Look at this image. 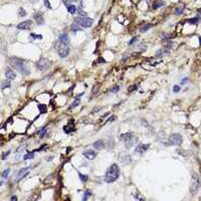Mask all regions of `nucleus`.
Segmentation results:
<instances>
[{"mask_svg":"<svg viewBox=\"0 0 201 201\" xmlns=\"http://www.w3.org/2000/svg\"><path fill=\"white\" fill-rule=\"evenodd\" d=\"M8 62L10 65V67H13L14 70H16L17 71H19L22 75H29L30 70H29V67H28L27 62H24L23 59H18V57H10L8 59Z\"/></svg>","mask_w":201,"mask_h":201,"instance_id":"obj_1","label":"nucleus"},{"mask_svg":"<svg viewBox=\"0 0 201 201\" xmlns=\"http://www.w3.org/2000/svg\"><path fill=\"white\" fill-rule=\"evenodd\" d=\"M119 176H120V167L118 164L114 163L108 168L107 172L105 175V181L107 183H113L116 180H118Z\"/></svg>","mask_w":201,"mask_h":201,"instance_id":"obj_2","label":"nucleus"},{"mask_svg":"<svg viewBox=\"0 0 201 201\" xmlns=\"http://www.w3.org/2000/svg\"><path fill=\"white\" fill-rule=\"evenodd\" d=\"M119 139L121 140L122 142L125 144V147L126 148H131L133 147L135 144L138 141V139L136 138V137L134 136L132 133H124V134H121L120 137H119Z\"/></svg>","mask_w":201,"mask_h":201,"instance_id":"obj_3","label":"nucleus"},{"mask_svg":"<svg viewBox=\"0 0 201 201\" xmlns=\"http://www.w3.org/2000/svg\"><path fill=\"white\" fill-rule=\"evenodd\" d=\"M55 49H56L57 54L60 57H67L68 54H70V44L68 43H65V42L60 41L57 39L56 43H55Z\"/></svg>","mask_w":201,"mask_h":201,"instance_id":"obj_4","label":"nucleus"},{"mask_svg":"<svg viewBox=\"0 0 201 201\" xmlns=\"http://www.w3.org/2000/svg\"><path fill=\"white\" fill-rule=\"evenodd\" d=\"M75 22L76 24L81 26L83 28H88V27H91L92 25L94 20H92V18L87 17V16H78V17L75 18Z\"/></svg>","mask_w":201,"mask_h":201,"instance_id":"obj_5","label":"nucleus"},{"mask_svg":"<svg viewBox=\"0 0 201 201\" xmlns=\"http://www.w3.org/2000/svg\"><path fill=\"white\" fill-rule=\"evenodd\" d=\"M200 185H201V180L199 176H198L196 173H194L192 175V181H191V185H190V192H191L192 195L196 194L197 191L199 190Z\"/></svg>","mask_w":201,"mask_h":201,"instance_id":"obj_6","label":"nucleus"},{"mask_svg":"<svg viewBox=\"0 0 201 201\" xmlns=\"http://www.w3.org/2000/svg\"><path fill=\"white\" fill-rule=\"evenodd\" d=\"M35 65H36V68H37L38 70L44 71V70H46L47 68L50 67V65H51V62H50L49 59H47L41 57L40 59L37 60V62L35 63Z\"/></svg>","mask_w":201,"mask_h":201,"instance_id":"obj_7","label":"nucleus"},{"mask_svg":"<svg viewBox=\"0 0 201 201\" xmlns=\"http://www.w3.org/2000/svg\"><path fill=\"white\" fill-rule=\"evenodd\" d=\"M182 141H183V139L180 134H172L168 139V144L171 146H180Z\"/></svg>","mask_w":201,"mask_h":201,"instance_id":"obj_8","label":"nucleus"},{"mask_svg":"<svg viewBox=\"0 0 201 201\" xmlns=\"http://www.w3.org/2000/svg\"><path fill=\"white\" fill-rule=\"evenodd\" d=\"M149 148H150V144H139L138 146L135 148V153H138V154L142 155L144 154Z\"/></svg>","mask_w":201,"mask_h":201,"instance_id":"obj_9","label":"nucleus"},{"mask_svg":"<svg viewBox=\"0 0 201 201\" xmlns=\"http://www.w3.org/2000/svg\"><path fill=\"white\" fill-rule=\"evenodd\" d=\"M31 25H32V21H31V20H24V21L20 22L19 24L17 25V29L27 30V29H29V28L31 27Z\"/></svg>","mask_w":201,"mask_h":201,"instance_id":"obj_10","label":"nucleus"},{"mask_svg":"<svg viewBox=\"0 0 201 201\" xmlns=\"http://www.w3.org/2000/svg\"><path fill=\"white\" fill-rule=\"evenodd\" d=\"M29 169H30V167H26V168L20 169L19 172H18V174H17L16 181H17V182H19V181L21 180V179L24 178V177L28 174V172H29Z\"/></svg>","mask_w":201,"mask_h":201,"instance_id":"obj_11","label":"nucleus"},{"mask_svg":"<svg viewBox=\"0 0 201 201\" xmlns=\"http://www.w3.org/2000/svg\"><path fill=\"white\" fill-rule=\"evenodd\" d=\"M83 155L89 160H94L95 158L97 157V153L95 152V151H92V150H86L83 153Z\"/></svg>","mask_w":201,"mask_h":201,"instance_id":"obj_12","label":"nucleus"},{"mask_svg":"<svg viewBox=\"0 0 201 201\" xmlns=\"http://www.w3.org/2000/svg\"><path fill=\"white\" fill-rule=\"evenodd\" d=\"M34 20L36 21V23H37L38 25H43L44 24V18L42 16V13L41 12H36L35 14H34Z\"/></svg>","mask_w":201,"mask_h":201,"instance_id":"obj_13","label":"nucleus"},{"mask_svg":"<svg viewBox=\"0 0 201 201\" xmlns=\"http://www.w3.org/2000/svg\"><path fill=\"white\" fill-rule=\"evenodd\" d=\"M73 131V120H70V122L65 126H63V132L65 134H70Z\"/></svg>","mask_w":201,"mask_h":201,"instance_id":"obj_14","label":"nucleus"},{"mask_svg":"<svg viewBox=\"0 0 201 201\" xmlns=\"http://www.w3.org/2000/svg\"><path fill=\"white\" fill-rule=\"evenodd\" d=\"M5 76H6V78L12 81L16 78V75H15V73L10 67H6V70H5Z\"/></svg>","mask_w":201,"mask_h":201,"instance_id":"obj_15","label":"nucleus"},{"mask_svg":"<svg viewBox=\"0 0 201 201\" xmlns=\"http://www.w3.org/2000/svg\"><path fill=\"white\" fill-rule=\"evenodd\" d=\"M94 147L96 148L97 150H102L106 147V143L103 141V140H98L94 143Z\"/></svg>","mask_w":201,"mask_h":201,"instance_id":"obj_16","label":"nucleus"},{"mask_svg":"<svg viewBox=\"0 0 201 201\" xmlns=\"http://www.w3.org/2000/svg\"><path fill=\"white\" fill-rule=\"evenodd\" d=\"M169 54V49L168 48H161L158 50L157 52H156L155 56L156 57H161V56H164V55L168 54Z\"/></svg>","mask_w":201,"mask_h":201,"instance_id":"obj_17","label":"nucleus"},{"mask_svg":"<svg viewBox=\"0 0 201 201\" xmlns=\"http://www.w3.org/2000/svg\"><path fill=\"white\" fill-rule=\"evenodd\" d=\"M59 40L65 42V43H68L70 44V37H68V35L67 33H62L59 36Z\"/></svg>","mask_w":201,"mask_h":201,"instance_id":"obj_18","label":"nucleus"},{"mask_svg":"<svg viewBox=\"0 0 201 201\" xmlns=\"http://www.w3.org/2000/svg\"><path fill=\"white\" fill-rule=\"evenodd\" d=\"M11 87V81L10 80H4V81H2V83H1V89H2V91H4L5 89H8V88H10Z\"/></svg>","mask_w":201,"mask_h":201,"instance_id":"obj_19","label":"nucleus"},{"mask_svg":"<svg viewBox=\"0 0 201 201\" xmlns=\"http://www.w3.org/2000/svg\"><path fill=\"white\" fill-rule=\"evenodd\" d=\"M164 4H165L164 3V1H161V0H156L152 5V8L153 9H158V8H160L161 6H163Z\"/></svg>","mask_w":201,"mask_h":201,"instance_id":"obj_20","label":"nucleus"},{"mask_svg":"<svg viewBox=\"0 0 201 201\" xmlns=\"http://www.w3.org/2000/svg\"><path fill=\"white\" fill-rule=\"evenodd\" d=\"M70 28H71V30H73V32H78V31H81V30H83V27L81 26H80L78 24H76V23L75 22L73 24H71V26H70Z\"/></svg>","mask_w":201,"mask_h":201,"instance_id":"obj_21","label":"nucleus"},{"mask_svg":"<svg viewBox=\"0 0 201 201\" xmlns=\"http://www.w3.org/2000/svg\"><path fill=\"white\" fill-rule=\"evenodd\" d=\"M67 9L68 13H70V14H75L76 12V7L73 4H70L68 6H67Z\"/></svg>","mask_w":201,"mask_h":201,"instance_id":"obj_22","label":"nucleus"},{"mask_svg":"<svg viewBox=\"0 0 201 201\" xmlns=\"http://www.w3.org/2000/svg\"><path fill=\"white\" fill-rule=\"evenodd\" d=\"M92 196V190H89V189H87L86 191H84V197H83V200L84 201H86V200H88L89 197Z\"/></svg>","mask_w":201,"mask_h":201,"instance_id":"obj_23","label":"nucleus"},{"mask_svg":"<svg viewBox=\"0 0 201 201\" xmlns=\"http://www.w3.org/2000/svg\"><path fill=\"white\" fill-rule=\"evenodd\" d=\"M151 27H152V24H150V23H148V24H144L140 27V31H141V32H146V31L149 30Z\"/></svg>","mask_w":201,"mask_h":201,"instance_id":"obj_24","label":"nucleus"},{"mask_svg":"<svg viewBox=\"0 0 201 201\" xmlns=\"http://www.w3.org/2000/svg\"><path fill=\"white\" fill-rule=\"evenodd\" d=\"M46 132H47V128H46V127H44V128L40 129V130L37 132V135L39 136V138H43L44 135L46 134Z\"/></svg>","mask_w":201,"mask_h":201,"instance_id":"obj_25","label":"nucleus"},{"mask_svg":"<svg viewBox=\"0 0 201 201\" xmlns=\"http://www.w3.org/2000/svg\"><path fill=\"white\" fill-rule=\"evenodd\" d=\"M80 103H81V100H80V98H78V96L76 98V100H75V102L71 104V106L70 107V109H75L76 107H78V105H80Z\"/></svg>","mask_w":201,"mask_h":201,"instance_id":"obj_26","label":"nucleus"},{"mask_svg":"<svg viewBox=\"0 0 201 201\" xmlns=\"http://www.w3.org/2000/svg\"><path fill=\"white\" fill-rule=\"evenodd\" d=\"M38 110L40 111L41 114H45L47 112V107L43 104H39L38 105Z\"/></svg>","mask_w":201,"mask_h":201,"instance_id":"obj_27","label":"nucleus"},{"mask_svg":"<svg viewBox=\"0 0 201 201\" xmlns=\"http://www.w3.org/2000/svg\"><path fill=\"white\" fill-rule=\"evenodd\" d=\"M33 157H34V151L31 153H27V154H25L24 156H23V159L28 160V159H32Z\"/></svg>","mask_w":201,"mask_h":201,"instance_id":"obj_28","label":"nucleus"},{"mask_svg":"<svg viewBox=\"0 0 201 201\" xmlns=\"http://www.w3.org/2000/svg\"><path fill=\"white\" fill-rule=\"evenodd\" d=\"M78 176H80V179L83 182H87V181L89 180V176L88 175H84V174L80 173V174H78Z\"/></svg>","mask_w":201,"mask_h":201,"instance_id":"obj_29","label":"nucleus"},{"mask_svg":"<svg viewBox=\"0 0 201 201\" xmlns=\"http://www.w3.org/2000/svg\"><path fill=\"white\" fill-rule=\"evenodd\" d=\"M10 173V169H6V170H4L2 172V179H6L7 177H8Z\"/></svg>","mask_w":201,"mask_h":201,"instance_id":"obj_30","label":"nucleus"},{"mask_svg":"<svg viewBox=\"0 0 201 201\" xmlns=\"http://www.w3.org/2000/svg\"><path fill=\"white\" fill-rule=\"evenodd\" d=\"M30 37L32 39H41L42 38V35L41 34H34V33H31L30 34Z\"/></svg>","mask_w":201,"mask_h":201,"instance_id":"obj_31","label":"nucleus"},{"mask_svg":"<svg viewBox=\"0 0 201 201\" xmlns=\"http://www.w3.org/2000/svg\"><path fill=\"white\" fill-rule=\"evenodd\" d=\"M25 15H26V11L24 10V8H23V7H20L19 8V16L23 17V16H25Z\"/></svg>","mask_w":201,"mask_h":201,"instance_id":"obj_32","label":"nucleus"},{"mask_svg":"<svg viewBox=\"0 0 201 201\" xmlns=\"http://www.w3.org/2000/svg\"><path fill=\"white\" fill-rule=\"evenodd\" d=\"M137 88H138V86H137V84H133V86H130V87H129V89H128V92H134Z\"/></svg>","mask_w":201,"mask_h":201,"instance_id":"obj_33","label":"nucleus"},{"mask_svg":"<svg viewBox=\"0 0 201 201\" xmlns=\"http://www.w3.org/2000/svg\"><path fill=\"white\" fill-rule=\"evenodd\" d=\"M43 2H44V5H45V7H46V8H48V9H52L51 5H50L49 0H43Z\"/></svg>","mask_w":201,"mask_h":201,"instance_id":"obj_34","label":"nucleus"},{"mask_svg":"<svg viewBox=\"0 0 201 201\" xmlns=\"http://www.w3.org/2000/svg\"><path fill=\"white\" fill-rule=\"evenodd\" d=\"M78 1V0H62V2L65 3V6H68V5L70 4V2H76Z\"/></svg>","mask_w":201,"mask_h":201,"instance_id":"obj_35","label":"nucleus"},{"mask_svg":"<svg viewBox=\"0 0 201 201\" xmlns=\"http://www.w3.org/2000/svg\"><path fill=\"white\" fill-rule=\"evenodd\" d=\"M119 89H120V87H119V86H115L114 88L111 89V92H118Z\"/></svg>","mask_w":201,"mask_h":201,"instance_id":"obj_36","label":"nucleus"},{"mask_svg":"<svg viewBox=\"0 0 201 201\" xmlns=\"http://www.w3.org/2000/svg\"><path fill=\"white\" fill-rule=\"evenodd\" d=\"M10 152H11V151H10V150H8V151H7V152H5L4 154L2 155V160H5V159H6V157H7V156H9Z\"/></svg>","mask_w":201,"mask_h":201,"instance_id":"obj_37","label":"nucleus"},{"mask_svg":"<svg viewBox=\"0 0 201 201\" xmlns=\"http://www.w3.org/2000/svg\"><path fill=\"white\" fill-rule=\"evenodd\" d=\"M173 92H180V87H179V86H174L173 87Z\"/></svg>","mask_w":201,"mask_h":201,"instance_id":"obj_38","label":"nucleus"},{"mask_svg":"<svg viewBox=\"0 0 201 201\" xmlns=\"http://www.w3.org/2000/svg\"><path fill=\"white\" fill-rule=\"evenodd\" d=\"M198 20H199V17L192 18V19H189L188 21H189V22H191V23H196V22H198Z\"/></svg>","mask_w":201,"mask_h":201,"instance_id":"obj_39","label":"nucleus"},{"mask_svg":"<svg viewBox=\"0 0 201 201\" xmlns=\"http://www.w3.org/2000/svg\"><path fill=\"white\" fill-rule=\"evenodd\" d=\"M137 39H138V37H137V36H135V37H133L131 39V41H129V44H130V45H131V44H133L134 42L137 41Z\"/></svg>","mask_w":201,"mask_h":201,"instance_id":"obj_40","label":"nucleus"},{"mask_svg":"<svg viewBox=\"0 0 201 201\" xmlns=\"http://www.w3.org/2000/svg\"><path fill=\"white\" fill-rule=\"evenodd\" d=\"M182 10H183V8H181V7H179V8H177V9H176V13H177V14H181Z\"/></svg>","mask_w":201,"mask_h":201,"instance_id":"obj_41","label":"nucleus"},{"mask_svg":"<svg viewBox=\"0 0 201 201\" xmlns=\"http://www.w3.org/2000/svg\"><path fill=\"white\" fill-rule=\"evenodd\" d=\"M80 7L84 8V0H80Z\"/></svg>","mask_w":201,"mask_h":201,"instance_id":"obj_42","label":"nucleus"},{"mask_svg":"<svg viewBox=\"0 0 201 201\" xmlns=\"http://www.w3.org/2000/svg\"><path fill=\"white\" fill-rule=\"evenodd\" d=\"M187 81H188V78H183V80H182V81H181V84H184L185 83H187Z\"/></svg>","mask_w":201,"mask_h":201,"instance_id":"obj_43","label":"nucleus"},{"mask_svg":"<svg viewBox=\"0 0 201 201\" xmlns=\"http://www.w3.org/2000/svg\"><path fill=\"white\" fill-rule=\"evenodd\" d=\"M10 200H11V201L17 200V197H16V196H12V197H11V199H10Z\"/></svg>","mask_w":201,"mask_h":201,"instance_id":"obj_44","label":"nucleus"},{"mask_svg":"<svg viewBox=\"0 0 201 201\" xmlns=\"http://www.w3.org/2000/svg\"><path fill=\"white\" fill-rule=\"evenodd\" d=\"M199 40H200L199 42H200V44H201V36H200V37H199Z\"/></svg>","mask_w":201,"mask_h":201,"instance_id":"obj_45","label":"nucleus"}]
</instances>
